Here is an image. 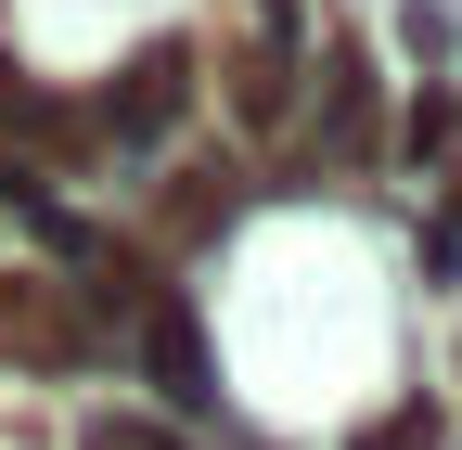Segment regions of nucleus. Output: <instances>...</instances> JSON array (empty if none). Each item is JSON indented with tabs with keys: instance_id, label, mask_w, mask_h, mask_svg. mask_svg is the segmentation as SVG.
<instances>
[{
	"instance_id": "nucleus-1",
	"label": "nucleus",
	"mask_w": 462,
	"mask_h": 450,
	"mask_svg": "<svg viewBox=\"0 0 462 450\" xmlns=\"http://www.w3.org/2000/svg\"><path fill=\"white\" fill-rule=\"evenodd\" d=\"M0 348L39 361V373H65V361L90 348V334H78V296H65V284H39V270H26V284H0Z\"/></svg>"
},
{
	"instance_id": "nucleus-2",
	"label": "nucleus",
	"mask_w": 462,
	"mask_h": 450,
	"mask_svg": "<svg viewBox=\"0 0 462 450\" xmlns=\"http://www.w3.org/2000/svg\"><path fill=\"white\" fill-rule=\"evenodd\" d=\"M167 103H180V52H142V78H129V129H154Z\"/></svg>"
},
{
	"instance_id": "nucleus-3",
	"label": "nucleus",
	"mask_w": 462,
	"mask_h": 450,
	"mask_svg": "<svg viewBox=\"0 0 462 450\" xmlns=\"http://www.w3.org/2000/svg\"><path fill=\"white\" fill-rule=\"evenodd\" d=\"M449 129H462V103H449V90H424V103H411V155H449Z\"/></svg>"
},
{
	"instance_id": "nucleus-4",
	"label": "nucleus",
	"mask_w": 462,
	"mask_h": 450,
	"mask_svg": "<svg viewBox=\"0 0 462 450\" xmlns=\"http://www.w3.org/2000/svg\"><path fill=\"white\" fill-rule=\"evenodd\" d=\"M90 450H167V437H142V425H129V437H116V425H103V437H90Z\"/></svg>"
}]
</instances>
